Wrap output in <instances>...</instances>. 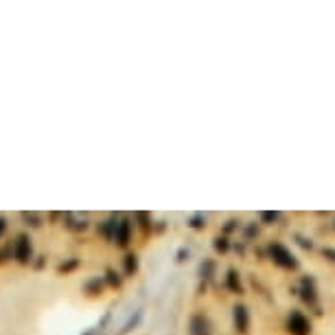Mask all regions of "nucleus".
Segmentation results:
<instances>
[{"instance_id":"1","label":"nucleus","mask_w":335,"mask_h":335,"mask_svg":"<svg viewBox=\"0 0 335 335\" xmlns=\"http://www.w3.org/2000/svg\"><path fill=\"white\" fill-rule=\"evenodd\" d=\"M13 254H15V259H18L22 265H29V261H31V239L27 234L18 237L15 248H13Z\"/></svg>"},{"instance_id":"5","label":"nucleus","mask_w":335,"mask_h":335,"mask_svg":"<svg viewBox=\"0 0 335 335\" xmlns=\"http://www.w3.org/2000/svg\"><path fill=\"white\" fill-rule=\"evenodd\" d=\"M5 228H7V222L3 217H0V237H3V232H5Z\"/></svg>"},{"instance_id":"2","label":"nucleus","mask_w":335,"mask_h":335,"mask_svg":"<svg viewBox=\"0 0 335 335\" xmlns=\"http://www.w3.org/2000/svg\"><path fill=\"white\" fill-rule=\"evenodd\" d=\"M127 237H129V224L123 222V224H121V230H119V243H121V246H125V243H127Z\"/></svg>"},{"instance_id":"4","label":"nucleus","mask_w":335,"mask_h":335,"mask_svg":"<svg viewBox=\"0 0 335 335\" xmlns=\"http://www.w3.org/2000/svg\"><path fill=\"white\" fill-rule=\"evenodd\" d=\"M125 265H127V274H132L134 269H136V257H134V254H129L127 261H125Z\"/></svg>"},{"instance_id":"3","label":"nucleus","mask_w":335,"mask_h":335,"mask_svg":"<svg viewBox=\"0 0 335 335\" xmlns=\"http://www.w3.org/2000/svg\"><path fill=\"white\" fill-rule=\"evenodd\" d=\"M22 219H24V222H31L29 226H33V228L40 226V217L35 215V212H22Z\"/></svg>"}]
</instances>
